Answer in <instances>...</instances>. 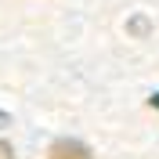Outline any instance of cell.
I'll return each mask as SVG.
<instances>
[{
    "mask_svg": "<svg viewBox=\"0 0 159 159\" xmlns=\"http://www.w3.org/2000/svg\"><path fill=\"white\" fill-rule=\"evenodd\" d=\"M130 29L138 33V36H145V33H148V22H145V18H134V22H130Z\"/></svg>",
    "mask_w": 159,
    "mask_h": 159,
    "instance_id": "2",
    "label": "cell"
},
{
    "mask_svg": "<svg viewBox=\"0 0 159 159\" xmlns=\"http://www.w3.org/2000/svg\"><path fill=\"white\" fill-rule=\"evenodd\" d=\"M148 105H152V109H159V94H152V98H148Z\"/></svg>",
    "mask_w": 159,
    "mask_h": 159,
    "instance_id": "5",
    "label": "cell"
},
{
    "mask_svg": "<svg viewBox=\"0 0 159 159\" xmlns=\"http://www.w3.org/2000/svg\"><path fill=\"white\" fill-rule=\"evenodd\" d=\"M47 156L51 159H94V152H90L83 141H76V138H58L47 148Z\"/></svg>",
    "mask_w": 159,
    "mask_h": 159,
    "instance_id": "1",
    "label": "cell"
},
{
    "mask_svg": "<svg viewBox=\"0 0 159 159\" xmlns=\"http://www.w3.org/2000/svg\"><path fill=\"white\" fill-rule=\"evenodd\" d=\"M0 159H15V148H11L7 141H0Z\"/></svg>",
    "mask_w": 159,
    "mask_h": 159,
    "instance_id": "3",
    "label": "cell"
},
{
    "mask_svg": "<svg viewBox=\"0 0 159 159\" xmlns=\"http://www.w3.org/2000/svg\"><path fill=\"white\" fill-rule=\"evenodd\" d=\"M7 123H11V119H7V112H0V130L7 127Z\"/></svg>",
    "mask_w": 159,
    "mask_h": 159,
    "instance_id": "4",
    "label": "cell"
}]
</instances>
